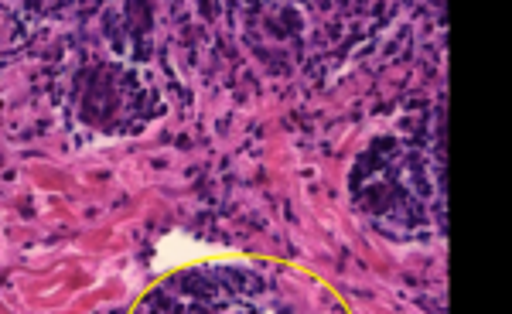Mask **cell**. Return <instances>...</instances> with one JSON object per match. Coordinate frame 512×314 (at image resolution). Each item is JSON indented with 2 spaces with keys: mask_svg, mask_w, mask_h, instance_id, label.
<instances>
[{
  "mask_svg": "<svg viewBox=\"0 0 512 314\" xmlns=\"http://www.w3.org/2000/svg\"><path fill=\"white\" fill-rule=\"evenodd\" d=\"M130 314H352L325 277L274 256H222L164 274Z\"/></svg>",
  "mask_w": 512,
  "mask_h": 314,
  "instance_id": "1",
  "label": "cell"
}]
</instances>
